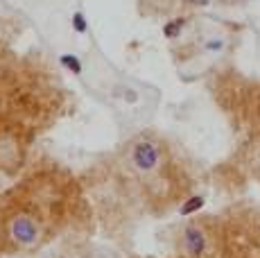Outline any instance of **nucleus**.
<instances>
[{
  "label": "nucleus",
  "instance_id": "423d86ee",
  "mask_svg": "<svg viewBox=\"0 0 260 258\" xmlns=\"http://www.w3.org/2000/svg\"><path fill=\"white\" fill-rule=\"evenodd\" d=\"M183 25H186V18H174V21H170L166 27H163V34H166V39H174L181 34Z\"/></svg>",
  "mask_w": 260,
  "mask_h": 258
},
{
  "label": "nucleus",
  "instance_id": "9b49d317",
  "mask_svg": "<svg viewBox=\"0 0 260 258\" xmlns=\"http://www.w3.org/2000/svg\"><path fill=\"white\" fill-rule=\"evenodd\" d=\"M147 3V0H141V5H145ZM158 12H168L166 9V3H163V0H158Z\"/></svg>",
  "mask_w": 260,
  "mask_h": 258
},
{
  "label": "nucleus",
  "instance_id": "f03ea898",
  "mask_svg": "<svg viewBox=\"0 0 260 258\" xmlns=\"http://www.w3.org/2000/svg\"><path fill=\"white\" fill-rule=\"evenodd\" d=\"M127 161L129 168L143 179L158 175V170L163 168V161H166L163 143L156 141L154 136H147V134H138L127 147Z\"/></svg>",
  "mask_w": 260,
  "mask_h": 258
},
{
  "label": "nucleus",
  "instance_id": "1a4fd4ad",
  "mask_svg": "<svg viewBox=\"0 0 260 258\" xmlns=\"http://www.w3.org/2000/svg\"><path fill=\"white\" fill-rule=\"evenodd\" d=\"M224 48V41L222 39H211V41H206V50L208 52H219Z\"/></svg>",
  "mask_w": 260,
  "mask_h": 258
},
{
  "label": "nucleus",
  "instance_id": "0eeeda50",
  "mask_svg": "<svg viewBox=\"0 0 260 258\" xmlns=\"http://www.w3.org/2000/svg\"><path fill=\"white\" fill-rule=\"evenodd\" d=\"M204 206V197H190V200L186 202V204L181 206V213L183 215H188V213H194V211H199V208Z\"/></svg>",
  "mask_w": 260,
  "mask_h": 258
},
{
  "label": "nucleus",
  "instance_id": "20e7f679",
  "mask_svg": "<svg viewBox=\"0 0 260 258\" xmlns=\"http://www.w3.org/2000/svg\"><path fill=\"white\" fill-rule=\"evenodd\" d=\"M21 156H23V150L18 138L12 136V134H0V170H7V172L16 170Z\"/></svg>",
  "mask_w": 260,
  "mask_h": 258
},
{
  "label": "nucleus",
  "instance_id": "f257e3e1",
  "mask_svg": "<svg viewBox=\"0 0 260 258\" xmlns=\"http://www.w3.org/2000/svg\"><path fill=\"white\" fill-rule=\"evenodd\" d=\"M5 233L18 249H34L43 238V224L27 206L9 208L5 217Z\"/></svg>",
  "mask_w": 260,
  "mask_h": 258
},
{
  "label": "nucleus",
  "instance_id": "39448f33",
  "mask_svg": "<svg viewBox=\"0 0 260 258\" xmlns=\"http://www.w3.org/2000/svg\"><path fill=\"white\" fill-rule=\"evenodd\" d=\"M61 63H63V66H66L71 73H75V75H82V73H84L82 59L75 57V54H61Z\"/></svg>",
  "mask_w": 260,
  "mask_h": 258
},
{
  "label": "nucleus",
  "instance_id": "7ed1b4c3",
  "mask_svg": "<svg viewBox=\"0 0 260 258\" xmlns=\"http://www.w3.org/2000/svg\"><path fill=\"white\" fill-rule=\"evenodd\" d=\"M181 249L188 258H204L208 251L206 231H204L199 224H194V222L186 224L181 231Z\"/></svg>",
  "mask_w": 260,
  "mask_h": 258
},
{
  "label": "nucleus",
  "instance_id": "9d476101",
  "mask_svg": "<svg viewBox=\"0 0 260 258\" xmlns=\"http://www.w3.org/2000/svg\"><path fill=\"white\" fill-rule=\"evenodd\" d=\"M186 3H188V5H194V7H206L211 0H186Z\"/></svg>",
  "mask_w": 260,
  "mask_h": 258
},
{
  "label": "nucleus",
  "instance_id": "6e6552de",
  "mask_svg": "<svg viewBox=\"0 0 260 258\" xmlns=\"http://www.w3.org/2000/svg\"><path fill=\"white\" fill-rule=\"evenodd\" d=\"M86 25H88V23H86V18H84V14L82 12H75L73 14V27L77 29L79 34H84V32H86Z\"/></svg>",
  "mask_w": 260,
  "mask_h": 258
}]
</instances>
